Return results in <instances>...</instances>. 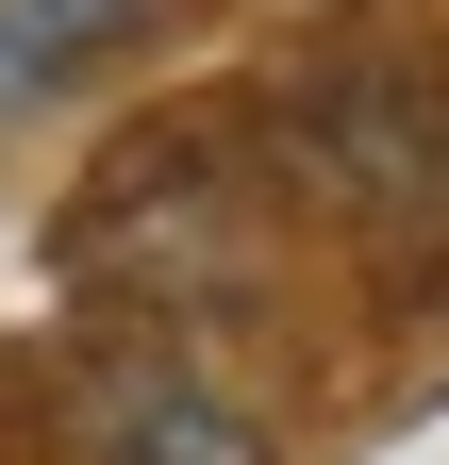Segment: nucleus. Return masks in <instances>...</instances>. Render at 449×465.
I'll return each mask as SVG.
<instances>
[{
    "mask_svg": "<svg viewBox=\"0 0 449 465\" xmlns=\"http://www.w3.org/2000/svg\"><path fill=\"white\" fill-rule=\"evenodd\" d=\"M117 34H150V0H0V116L50 100V84H84Z\"/></svg>",
    "mask_w": 449,
    "mask_h": 465,
    "instance_id": "obj_1",
    "label": "nucleus"
},
{
    "mask_svg": "<svg viewBox=\"0 0 449 465\" xmlns=\"http://www.w3.org/2000/svg\"><path fill=\"white\" fill-rule=\"evenodd\" d=\"M117 465H250V432L234 416H184V399H166V416L134 399V416H117Z\"/></svg>",
    "mask_w": 449,
    "mask_h": 465,
    "instance_id": "obj_2",
    "label": "nucleus"
}]
</instances>
